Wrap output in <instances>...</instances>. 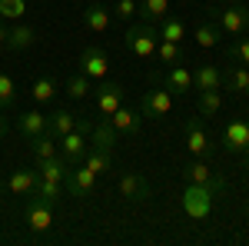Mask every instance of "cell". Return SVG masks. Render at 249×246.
I'll list each match as a JSON object with an SVG mask.
<instances>
[{"label": "cell", "instance_id": "484cf974", "mask_svg": "<svg viewBox=\"0 0 249 246\" xmlns=\"http://www.w3.org/2000/svg\"><path fill=\"white\" fill-rule=\"evenodd\" d=\"M156 57H160V63L173 67V63H183V60H186V54H183V47H179V43H173V40H160Z\"/></svg>", "mask_w": 249, "mask_h": 246}, {"label": "cell", "instance_id": "e0dca14e", "mask_svg": "<svg viewBox=\"0 0 249 246\" xmlns=\"http://www.w3.org/2000/svg\"><path fill=\"white\" fill-rule=\"evenodd\" d=\"M34 43H37V30H34L30 23H17V27L7 30V47H10V50H27V47H34Z\"/></svg>", "mask_w": 249, "mask_h": 246}, {"label": "cell", "instance_id": "4dcf8cb0", "mask_svg": "<svg viewBox=\"0 0 249 246\" xmlns=\"http://www.w3.org/2000/svg\"><path fill=\"white\" fill-rule=\"evenodd\" d=\"M90 94H93V87H90V76L73 74L70 80H67V96H70V100H83V96H90Z\"/></svg>", "mask_w": 249, "mask_h": 246}, {"label": "cell", "instance_id": "ba28073f", "mask_svg": "<svg viewBox=\"0 0 249 246\" xmlns=\"http://www.w3.org/2000/svg\"><path fill=\"white\" fill-rule=\"evenodd\" d=\"M170 110H173V94L166 90V87L146 90V94H143V100H140V114H143V116L160 120V116H166Z\"/></svg>", "mask_w": 249, "mask_h": 246}, {"label": "cell", "instance_id": "30bf717a", "mask_svg": "<svg viewBox=\"0 0 249 246\" xmlns=\"http://www.w3.org/2000/svg\"><path fill=\"white\" fill-rule=\"evenodd\" d=\"M27 227L34 229V233H43V229L53 227V203L43 200V196H34L27 203Z\"/></svg>", "mask_w": 249, "mask_h": 246}, {"label": "cell", "instance_id": "ab89813d", "mask_svg": "<svg viewBox=\"0 0 249 246\" xmlns=\"http://www.w3.org/2000/svg\"><path fill=\"white\" fill-rule=\"evenodd\" d=\"M210 3H230V0H210Z\"/></svg>", "mask_w": 249, "mask_h": 246}, {"label": "cell", "instance_id": "4fadbf2b", "mask_svg": "<svg viewBox=\"0 0 249 246\" xmlns=\"http://www.w3.org/2000/svg\"><path fill=\"white\" fill-rule=\"evenodd\" d=\"M223 143L230 153L249 150V120H230L226 130H223Z\"/></svg>", "mask_w": 249, "mask_h": 246}, {"label": "cell", "instance_id": "44dd1931", "mask_svg": "<svg viewBox=\"0 0 249 246\" xmlns=\"http://www.w3.org/2000/svg\"><path fill=\"white\" fill-rule=\"evenodd\" d=\"M70 130H77V114H73V110H67V107L53 110V114H50V133L60 140V136H67Z\"/></svg>", "mask_w": 249, "mask_h": 246}, {"label": "cell", "instance_id": "d6a6232c", "mask_svg": "<svg viewBox=\"0 0 249 246\" xmlns=\"http://www.w3.org/2000/svg\"><path fill=\"white\" fill-rule=\"evenodd\" d=\"M27 14V0H0V20H20Z\"/></svg>", "mask_w": 249, "mask_h": 246}, {"label": "cell", "instance_id": "e575fe53", "mask_svg": "<svg viewBox=\"0 0 249 246\" xmlns=\"http://www.w3.org/2000/svg\"><path fill=\"white\" fill-rule=\"evenodd\" d=\"M246 83H249V67H236V70L226 76V87H230L232 94H243Z\"/></svg>", "mask_w": 249, "mask_h": 246}, {"label": "cell", "instance_id": "6da1fadb", "mask_svg": "<svg viewBox=\"0 0 249 246\" xmlns=\"http://www.w3.org/2000/svg\"><path fill=\"white\" fill-rule=\"evenodd\" d=\"M226 189V180L223 176H216L213 183H186V193H183V213L196 220V223H203V220H210L213 216V203H216V193H223Z\"/></svg>", "mask_w": 249, "mask_h": 246}, {"label": "cell", "instance_id": "d6986e66", "mask_svg": "<svg viewBox=\"0 0 249 246\" xmlns=\"http://www.w3.org/2000/svg\"><path fill=\"white\" fill-rule=\"evenodd\" d=\"M37 180H40L37 170H14L10 180H7V189L17 193V196H23V193H34V189H37Z\"/></svg>", "mask_w": 249, "mask_h": 246}, {"label": "cell", "instance_id": "52a82bcc", "mask_svg": "<svg viewBox=\"0 0 249 246\" xmlns=\"http://www.w3.org/2000/svg\"><path fill=\"white\" fill-rule=\"evenodd\" d=\"M83 130H90V123H83L80 130H70L67 136H60V156H63L70 167H77L80 160H83V153L90 150V143H87Z\"/></svg>", "mask_w": 249, "mask_h": 246}, {"label": "cell", "instance_id": "9a60e30c", "mask_svg": "<svg viewBox=\"0 0 249 246\" xmlns=\"http://www.w3.org/2000/svg\"><path fill=\"white\" fill-rule=\"evenodd\" d=\"M110 123H113L116 133H140V123H143V114L140 110H133V107H120V110H113V114L107 116Z\"/></svg>", "mask_w": 249, "mask_h": 246}, {"label": "cell", "instance_id": "83f0119b", "mask_svg": "<svg viewBox=\"0 0 249 246\" xmlns=\"http://www.w3.org/2000/svg\"><path fill=\"white\" fill-rule=\"evenodd\" d=\"M183 180H186V183H213L216 173H213L203 160H196V163H190V167L183 170Z\"/></svg>", "mask_w": 249, "mask_h": 246}, {"label": "cell", "instance_id": "277c9868", "mask_svg": "<svg viewBox=\"0 0 249 246\" xmlns=\"http://www.w3.org/2000/svg\"><path fill=\"white\" fill-rule=\"evenodd\" d=\"M123 100H126L123 83H116V80H96L93 103H96V110H100L103 116H110L113 110H120V107H123Z\"/></svg>", "mask_w": 249, "mask_h": 246}, {"label": "cell", "instance_id": "cb8c5ba5", "mask_svg": "<svg viewBox=\"0 0 249 246\" xmlns=\"http://www.w3.org/2000/svg\"><path fill=\"white\" fill-rule=\"evenodd\" d=\"M60 150V140L53 136V133L47 130V133H40V136H34V160H47V156H57Z\"/></svg>", "mask_w": 249, "mask_h": 246}, {"label": "cell", "instance_id": "f546056e", "mask_svg": "<svg viewBox=\"0 0 249 246\" xmlns=\"http://www.w3.org/2000/svg\"><path fill=\"white\" fill-rule=\"evenodd\" d=\"M14 103H17V83L10 74L0 70V110H10Z\"/></svg>", "mask_w": 249, "mask_h": 246}, {"label": "cell", "instance_id": "60d3db41", "mask_svg": "<svg viewBox=\"0 0 249 246\" xmlns=\"http://www.w3.org/2000/svg\"><path fill=\"white\" fill-rule=\"evenodd\" d=\"M243 94H246V96H249V83H246V90H243Z\"/></svg>", "mask_w": 249, "mask_h": 246}, {"label": "cell", "instance_id": "7c38bea8", "mask_svg": "<svg viewBox=\"0 0 249 246\" xmlns=\"http://www.w3.org/2000/svg\"><path fill=\"white\" fill-rule=\"evenodd\" d=\"M110 23H113L110 7H103V3L90 0V3H87V10H83V27H87L90 34H107V30H110Z\"/></svg>", "mask_w": 249, "mask_h": 246}, {"label": "cell", "instance_id": "9c48e42d", "mask_svg": "<svg viewBox=\"0 0 249 246\" xmlns=\"http://www.w3.org/2000/svg\"><path fill=\"white\" fill-rule=\"evenodd\" d=\"M116 193H120L123 200H130V203H146V200L153 196L150 183H146L140 173H123L120 183H116Z\"/></svg>", "mask_w": 249, "mask_h": 246}, {"label": "cell", "instance_id": "5b68a950", "mask_svg": "<svg viewBox=\"0 0 249 246\" xmlns=\"http://www.w3.org/2000/svg\"><path fill=\"white\" fill-rule=\"evenodd\" d=\"M80 74L90 76V80H107L110 74V57H107V50L103 47H87L83 54H80Z\"/></svg>", "mask_w": 249, "mask_h": 246}, {"label": "cell", "instance_id": "603a6c76", "mask_svg": "<svg viewBox=\"0 0 249 246\" xmlns=\"http://www.w3.org/2000/svg\"><path fill=\"white\" fill-rule=\"evenodd\" d=\"M83 167H90V170L100 176V173H107L110 167H113V153H107V150H96V147H90V150L83 153V160H80Z\"/></svg>", "mask_w": 249, "mask_h": 246}, {"label": "cell", "instance_id": "f35d334b", "mask_svg": "<svg viewBox=\"0 0 249 246\" xmlns=\"http://www.w3.org/2000/svg\"><path fill=\"white\" fill-rule=\"evenodd\" d=\"M3 136H7V127H3V120H0V140H3Z\"/></svg>", "mask_w": 249, "mask_h": 246}, {"label": "cell", "instance_id": "3957f363", "mask_svg": "<svg viewBox=\"0 0 249 246\" xmlns=\"http://www.w3.org/2000/svg\"><path fill=\"white\" fill-rule=\"evenodd\" d=\"M226 37H239V34H246L249 27V7L246 3H226L223 10H216V20H213Z\"/></svg>", "mask_w": 249, "mask_h": 246}, {"label": "cell", "instance_id": "d4e9b609", "mask_svg": "<svg viewBox=\"0 0 249 246\" xmlns=\"http://www.w3.org/2000/svg\"><path fill=\"white\" fill-rule=\"evenodd\" d=\"M30 96H34L37 103H50V100L57 96V80H53V76H37L34 87H30Z\"/></svg>", "mask_w": 249, "mask_h": 246}, {"label": "cell", "instance_id": "1f68e13d", "mask_svg": "<svg viewBox=\"0 0 249 246\" xmlns=\"http://www.w3.org/2000/svg\"><path fill=\"white\" fill-rule=\"evenodd\" d=\"M219 34H223V30H219L216 23H199L193 37H196L199 47H216V43H219Z\"/></svg>", "mask_w": 249, "mask_h": 246}, {"label": "cell", "instance_id": "d590c367", "mask_svg": "<svg viewBox=\"0 0 249 246\" xmlns=\"http://www.w3.org/2000/svg\"><path fill=\"white\" fill-rule=\"evenodd\" d=\"M110 10H113V17H120V20H133L136 14H140V3H136V0H116Z\"/></svg>", "mask_w": 249, "mask_h": 246}, {"label": "cell", "instance_id": "8fae6325", "mask_svg": "<svg viewBox=\"0 0 249 246\" xmlns=\"http://www.w3.org/2000/svg\"><path fill=\"white\" fill-rule=\"evenodd\" d=\"M67 189H70V196H87V193H93L96 189V173L90 170V167H83V163H77V167H70L67 170Z\"/></svg>", "mask_w": 249, "mask_h": 246}, {"label": "cell", "instance_id": "ffe728a7", "mask_svg": "<svg viewBox=\"0 0 249 246\" xmlns=\"http://www.w3.org/2000/svg\"><path fill=\"white\" fill-rule=\"evenodd\" d=\"M116 143H120V133L113 130V123H110V120H107V123H96V127H93V143H90V147L113 153Z\"/></svg>", "mask_w": 249, "mask_h": 246}, {"label": "cell", "instance_id": "f1b7e54d", "mask_svg": "<svg viewBox=\"0 0 249 246\" xmlns=\"http://www.w3.org/2000/svg\"><path fill=\"white\" fill-rule=\"evenodd\" d=\"M223 107V94L219 90H199V116H216Z\"/></svg>", "mask_w": 249, "mask_h": 246}, {"label": "cell", "instance_id": "74e56055", "mask_svg": "<svg viewBox=\"0 0 249 246\" xmlns=\"http://www.w3.org/2000/svg\"><path fill=\"white\" fill-rule=\"evenodd\" d=\"M243 167H246V173H249V150H243Z\"/></svg>", "mask_w": 249, "mask_h": 246}, {"label": "cell", "instance_id": "836d02e7", "mask_svg": "<svg viewBox=\"0 0 249 246\" xmlns=\"http://www.w3.org/2000/svg\"><path fill=\"white\" fill-rule=\"evenodd\" d=\"M34 196H43V200H50V203H57L60 196H63V183H50V180H37V189H34Z\"/></svg>", "mask_w": 249, "mask_h": 246}, {"label": "cell", "instance_id": "2e32d148", "mask_svg": "<svg viewBox=\"0 0 249 246\" xmlns=\"http://www.w3.org/2000/svg\"><path fill=\"white\" fill-rule=\"evenodd\" d=\"M163 87H166L170 94H186L193 87V74L183 63H173V67H166V74H163Z\"/></svg>", "mask_w": 249, "mask_h": 246}, {"label": "cell", "instance_id": "7402d4cb", "mask_svg": "<svg viewBox=\"0 0 249 246\" xmlns=\"http://www.w3.org/2000/svg\"><path fill=\"white\" fill-rule=\"evenodd\" d=\"M160 40L183 43V40H186V23H183L179 17H173V14H166V17L160 20Z\"/></svg>", "mask_w": 249, "mask_h": 246}, {"label": "cell", "instance_id": "7a4b0ae2", "mask_svg": "<svg viewBox=\"0 0 249 246\" xmlns=\"http://www.w3.org/2000/svg\"><path fill=\"white\" fill-rule=\"evenodd\" d=\"M123 43H126V50L140 60H153L156 57V47H160V30H156L150 20H140L133 23L126 34H123Z\"/></svg>", "mask_w": 249, "mask_h": 246}, {"label": "cell", "instance_id": "ac0fdd59", "mask_svg": "<svg viewBox=\"0 0 249 246\" xmlns=\"http://www.w3.org/2000/svg\"><path fill=\"white\" fill-rule=\"evenodd\" d=\"M219 83H223V74L213 63H199L193 70V87L196 90H219Z\"/></svg>", "mask_w": 249, "mask_h": 246}, {"label": "cell", "instance_id": "4316f807", "mask_svg": "<svg viewBox=\"0 0 249 246\" xmlns=\"http://www.w3.org/2000/svg\"><path fill=\"white\" fill-rule=\"evenodd\" d=\"M166 14H170V0H143V3H140V17L150 20V23L163 20Z\"/></svg>", "mask_w": 249, "mask_h": 246}, {"label": "cell", "instance_id": "5bb4252c", "mask_svg": "<svg viewBox=\"0 0 249 246\" xmlns=\"http://www.w3.org/2000/svg\"><path fill=\"white\" fill-rule=\"evenodd\" d=\"M17 130L34 140V136H40V133L50 130V116L40 114V110H23V114L17 116Z\"/></svg>", "mask_w": 249, "mask_h": 246}, {"label": "cell", "instance_id": "8992f818", "mask_svg": "<svg viewBox=\"0 0 249 246\" xmlns=\"http://www.w3.org/2000/svg\"><path fill=\"white\" fill-rule=\"evenodd\" d=\"M186 150L193 156H199V160H206L213 153V140L206 133V127H203V116H190L186 120Z\"/></svg>", "mask_w": 249, "mask_h": 246}, {"label": "cell", "instance_id": "8d00e7d4", "mask_svg": "<svg viewBox=\"0 0 249 246\" xmlns=\"http://www.w3.org/2000/svg\"><path fill=\"white\" fill-rule=\"evenodd\" d=\"M230 57L239 60V67H249V37H243V34H239V40H236V43H230Z\"/></svg>", "mask_w": 249, "mask_h": 246}]
</instances>
